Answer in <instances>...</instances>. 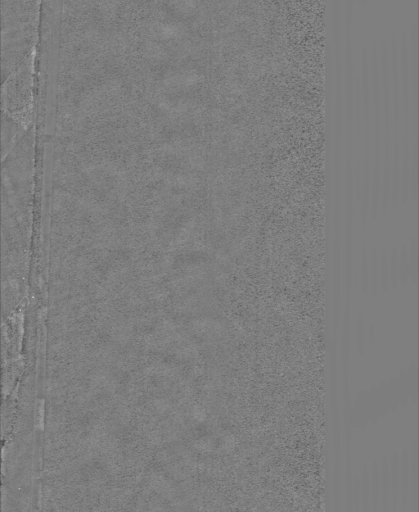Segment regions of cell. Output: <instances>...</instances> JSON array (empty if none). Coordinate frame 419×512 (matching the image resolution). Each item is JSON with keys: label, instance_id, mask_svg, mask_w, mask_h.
<instances>
[{"label": "cell", "instance_id": "cell-4", "mask_svg": "<svg viewBox=\"0 0 419 512\" xmlns=\"http://www.w3.org/2000/svg\"><path fill=\"white\" fill-rule=\"evenodd\" d=\"M369 483L366 480L362 482L361 495L364 505H368L370 490L368 489Z\"/></svg>", "mask_w": 419, "mask_h": 512}, {"label": "cell", "instance_id": "cell-1", "mask_svg": "<svg viewBox=\"0 0 419 512\" xmlns=\"http://www.w3.org/2000/svg\"><path fill=\"white\" fill-rule=\"evenodd\" d=\"M389 478H390L389 467L387 465V461H385V459H384L383 465H382V475H381L382 499H383L384 510L387 509V504H388V490H389V484H390Z\"/></svg>", "mask_w": 419, "mask_h": 512}, {"label": "cell", "instance_id": "cell-3", "mask_svg": "<svg viewBox=\"0 0 419 512\" xmlns=\"http://www.w3.org/2000/svg\"><path fill=\"white\" fill-rule=\"evenodd\" d=\"M374 473H373V489H372V492H373V505L374 506H377V499H378V495H379V486H380V481H379V474H377V470L374 466Z\"/></svg>", "mask_w": 419, "mask_h": 512}, {"label": "cell", "instance_id": "cell-2", "mask_svg": "<svg viewBox=\"0 0 419 512\" xmlns=\"http://www.w3.org/2000/svg\"><path fill=\"white\" fill-rule=\"evenodd\" d=\"M398 465H397V458L396 455H393L392 458V465H391V485H392V500H393V506L396 505L397 501V493H398Z\"/></svg>", "mask_w": 419, "mask_h": 512}]
</instances>
